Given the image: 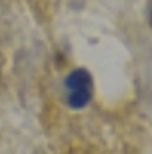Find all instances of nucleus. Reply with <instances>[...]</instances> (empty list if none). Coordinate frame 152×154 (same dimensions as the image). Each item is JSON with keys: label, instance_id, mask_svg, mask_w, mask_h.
Wrapping results in <instances>:
<instances>
[{"label": "nucleus", "instance_id": "1", "mask_svg": "<svg viewBox=\"0 0 152 154\" xmlns=\"http://www.w3.org/2000/svg\"><path fill=\"white\" fill-rule=\"evenodd\" d=\"M65 88H66V100L74 109L88 106L93 97V79L84 68H77L72 74H68L65 79Z\"/></svg>", "mask_w": 152, "mask_h": 154}, {"label": "nucleus", "instance_id": "2", "mask_svg": "<svg viewBox=\"0 0 152 154\" xmlns=\"http://www.w3.org/2000/svg\"><path fill=\"white\" fill-rule=\"evenodd\" d=\"M150 20H152V5H150Z\"/></svg>", "mask_w": 152, "mask_h": 154}]
</instances>
